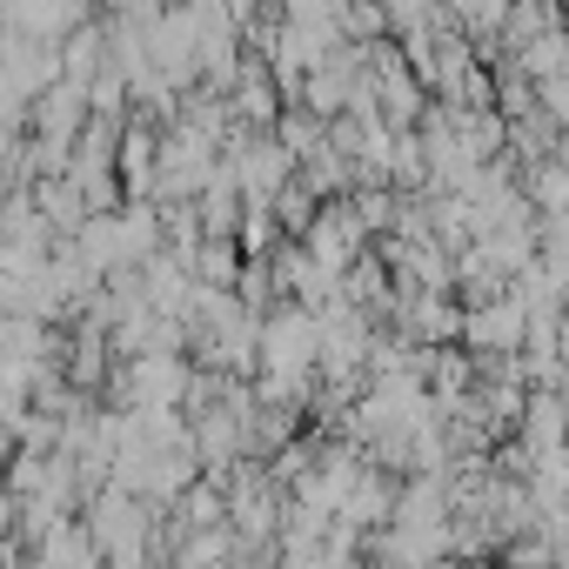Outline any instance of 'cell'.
I'll return each instance as SVG.
<instances>
[{"label": "cell", "instance_id": "6da1fadb", "mask_svg": "<svg viewBox=\"0 0 569 569\" xmlns=\"http://www.w3.org/2000/svg\"><path fill=\"white\" fill-rule=\"evenodd\" d=\"M556 8H562V21H569V0H556Z\"/></svg>", "mask_w": 569, "mask_h": 569}]
</instances>
